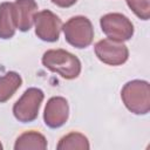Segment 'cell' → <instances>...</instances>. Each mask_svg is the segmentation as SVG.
Segmentation results:
<instances>
[{"mask_svg":"<svg viewBox=\"0 0 150 150\" xmlns=\"http://www.w3.org/2000/svg\"><path fill=\"white\" fill-rule=\"evenodd\" d=\"M69 116V105L64 97L54 96L50 97L45 107L43 121L47 127L56 129L62 127Z\"/></svg>","mask_w":150,"mask_h":150,"instance_id":"ba28073f","label":"cell"},{"mask_svg":"<svg viewBox=\"0 0 150 150\" xmlns=\"http://www.w3.org/2000/svg\"><path fill=\"white\" fill-rule=\"evenodd\" d=\"M56 148L57 150H88L89 141L83 134L73 131L63 136Z\"/></svg>","mask_w":150,"mask_h":150,"instance_id":"4fadbf2b","label":"cell"},{"mask_svg":"<svg viewBox=\"0 0 150 150\" xmlns=\"http://www.w3.org/2000/svg\"><path fill=\"white\" fill-rule=\"evenodd\" d=\"M102 32L108 39L115 41H127L134 35L132 22L121 13H108L100 19Z\"/></svg>","mask_w":150,"mask_h":150,"instance_id":"5b68a950","label":"cell"},{"mask_svg":"<svg viewBox=\"0 0 150 150\" xmlns=\"http://www.w3.org/2000/svg\"><path fill=\"white\" fill-rule=\"evenodd\" d=\"M16 19V28L21 32H27L34 23L35 14L38 13V4L35 0H15L13 2Z\"/></svg>","mask_w":150,"mask_h":150,"instance_id":"9c48e42d","label":"cell"},{"mask_svg":"<svg viewBox=\"0 0 150 150\" xmlns=\"http://www.w3.org/2000/svg\"><path fill=\"white\" fill-rule=\"evenodd\" d=\"M121 97L127 109L136 115H145L150 110V86L146 81H129L122 88Z\"/></svg>","mask_w":150,"mask_h":150,"instance_id":"7a4b0ae2","label":"cell"},{"mask_svg":"<svg viewBox=\"0 0 150 150\" xmlns=\"http://www.w3.org/2000/svg\"><path fill=\"white\" fill-rule=\"evenodd\" d=\"M62 30L66 41L75 48H86L91 45L94 39L93 25L88 18L82 15L70 18L62 26Z\"/></svg>","mask_w":150,"mask_h":150,"instance_id":"3957f363","label":"cell"},{"mask_svg":"<svg viewBox=\"0 0 150 150\" xmlns=\"http://www.w3.org/2000/svg\"><path fill=\"white\" fill-rule=\"evenodd\" d=\"M45 94L39 88H28L14 103V117L21 123H29L36 120Z\"/></svg>","mask_w":150,"mask_h":150,"instance_id":"277c9868","label":"cell"},{"mask_svg":"<svg viewBox=\"0 0 150 150\" xmlns=\"http://www.w3.org/2000/svg\"><path fill=\"white\" fill-rule=\"evenodd\" d=\"M0 150H2V144L0 143Z\"/></svg>","mask_w":150,"mask_h":150,"instance_id":"2e32d148","label":"cell"},{"mask_svg":"<svg viewBox=\"0 0 150 150\" xmlns=\"http://www.w3.org/2000/svg\"><path fill=\"white\" fill-rule=\"evenodd\" d=\"M16 30V19L13 2L0 5V39H11Z\"/></svg>","mask_w":150,"mask_h":150,"instance_id":"30bf717a","label":"cell"},{"mask_svg":"<svg viewBox=\"0 0 150 150\" xmlns=\"http://www.w3.org/2000/svg\"><path fill=\"white\" fill-rule=\"evenodd\" d=\"M127 5L139 19L150 18V0H127Z\"/></svg>","mask_w":150,"mask_h":150,"instance_id":"5bb4252c","label":"cell"},{"mask_svg":"<svg viewBox=\"0 0 150 150\" xmlns=\"http://www.w3.org/2000/svg\"><path fill=\"white\" fill-rule=\"evenodd\" d=\"M34 25L35 34L42 41L55 42L59 40L62 29V21L53 12L48 9L38 12L34 18Z\"/></svg>","mask_w":150,"mask_h":150,"instance_id":"52a82bcc","label":"cell"},{"mask_svg":"<svg viewBox=\"0 0 150 150\" xmlns=\"http://www.w3.org/2000/svg\"><path fill=\"white\" fill-rule=\"evenodd\" d=\"M14 149L15 150H27V149L45 150L47 149V139L39 131H35V130L25 131L16 138Z\"/></svg>","mask_w":150,"mask_h":150,"instance_id":"8fae6325","label":"cell"},{"mask_svg":"<svg viewBox=\"0 0 150 150\" xmlns=\"http://www.w3.org/2000/svg\"><path fill=\"white\" fill-rule=\"evenodd\" d=\"M42 64L66 80L76 79L81 73V62L79 57L64 49H49L45 52Z\"/></svg>","mask_w":150,"mask_h":150,"instance_id":"6da1fadb","label":"cell"},{"mask_svg":"<svg viewBox=\"0 0 150 150\" xmlns=\"http://www.w3.org/2000/svg\"><path fill=\"white\" fill-rule=\"evenodd\" d=\"M95 54L101 62L109 66H121L129 57L128 47L123 42L111 39L100 40L95 45Z\"/></svg>","mask_w":150,"mask_h":150,"instance_id":"8992f818","label":"cell"},{"mask_svg":"<svg viewBox=\"0 0 150 150\" xmlns=\"http://www.w3.org/2000/svg\"><path fill=\"white\" fill-rule=\"evenodd\" d=\"M22 79L16 71H8L0 76V103L8 101L21 87Z\"/></svg>","mask_w":150,"mask_h":150,"instance_id":"7c38bea8","label":"cell"},{"mask_svg":"<svg viewBox=\"0 0 150 150\" xmlns=\"http://www.w3.org/2000/svg\"><path fill=\"white\" fill-rule=\"evenodd\" d=\"M77 0H52V2L59 7H62V8H68L70 6H73Z\"/></svg>","mask_w":150,"mask_h":150,"instance_id":"9a60e30c","label":"cell"}]
</instances>
